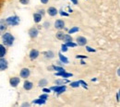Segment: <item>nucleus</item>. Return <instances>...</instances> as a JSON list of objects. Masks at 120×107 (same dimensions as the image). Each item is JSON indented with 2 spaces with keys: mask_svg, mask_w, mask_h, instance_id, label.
Here are the masks:
<instances>
[{
  "mask_svg": "<svg viewBox=\"0 0 120 107\" xmlns=\"http://www.w3.org/2000/svg\"><path fill=\"white\" fill-rule=\"evenodd\" d=\"M64 32L63 31H59L58 32H56V38L58 39V40H61L62 41V38H63V36H64Z\"/></svg>",
  "mask_w": 120,
  "mask_h": 107,
  "instance_id": "25",
  "label": "nucleus"
},
{
  "mask_svg": "<svg viewBox=\"0 0 120 107\" xmlns=\"http://www.w3.org/2000/svg\"><path fill=\"white\" fill-rule=\"evenodd\" d=\"M79 85H81L84 89H88V84L85 82V81H83V80H79Z\"/></svg>",
  "mask_w": 120,
  "mask_h": 107,
  "instance_id": "28",
  "label": "nucleus"
},
{
  "mask_svg": "<svg viewBox=\"0 0 120 107\" xmlns=\"http://www.w3.org/2000/svg\"><path fill=\"white\" fill-rule=\"evenodd\" d=\"M39 98H40V99H42V100H45V101H46V100L48 99V94H47V93H45V94H41Z\"/></svg>",
  "mask_w": 120,
  "mask_h": 107,
  "instance_id": "30",
  "label": "nucleus"
},
{
  "mask_svg": "<svg viewBox=\"0 0 120 107\" xmlns=\"http://www.w3.org/2000/svg\"><path fill=\"white\" fill-rule=\"evenodd\" d=\"M70 1H71L74 5H77V4H78V0H70Z\"/></svg>",
  "mask_w": 120,
  "mask_h": 107,
  "instance_id": "41",
  "label": "nucleus"
},
{
  "mask_svg": "<svg viewBox=\"0 0 120 107\" xmlns=\"http://www.w3.org/2000/svg\"><path fill=\"white\" fill-rule=\"evenodd\" d=\"M56 76L62 77L64 78H68V77H70L73 76V74L72 73H67L66 71H61V72H56Z\"/></svg>",
  "mask_w": 120,
  "mask_h": 107,
  "instance_id": "14",
  "label": "nucleus"
},
{
  "mask_svg": "<svg viewBox=\"0 0 120 107\" xmlns=\"http://www.w3.org/2000/svg\"><path fill=\"white\" fill-rule=\"evenodd\" d=\"M51 91H54L55 92H56L57 94H61L64 92L67 91V86L66 85H56V86H53L50 88Z\"/></svg>",
  "mask_w": 120,
  "mask_h": 107,
  "instance_id": "3",
  "label": "nucleus"
},
{
  "mask_svg": "<svg viewBox=\"0 0 120 107\" xmlns=\"http://www.w3.org/2000/svg\"><path fill=\"white\" fill-rule=\"evenodd\" d=\"M43 55H44V56H45L46 59H53L55 57V53L53 51H51V50L45 51V52L43 53Z\"/></svg>",
  "mask_w": 120,
  "mask_h": 107,
  "instance_id": "12",
  "label": "nucleus"
},
{
  "mask_svg": "<svg viewBox=\"0 0 120 107\" xmlns=\"http://www.w3.org/2000/svg\"><path fill=\"white\" fill-rule=\"evenodd\" d=\"M23 88L26 91H30L33 88V83L31 81H29V80H25L23 83Z\"/></svg>",
  "mask_w": 120,
  "mask_h": 107,
  "instance_id": "15",
  "label": "nucleus"
},
{
  "mask_svg": "<svg viewBox=\"0 0 120 107\" xmlns=\"http://www.w3.org/2000/svg\"><path fill=\"white\" fill-rule=\"evenodd\" d=\"M68 47L66 45V44H63L61 45V51H62V52H64V53H65V52H67V51H68Z\"/></svg>",
  "mask_w": 120,
  "mask_h": 107,
  "instance_id": "29",
  "label": "nucleus"
},
{
  "mask_svg": "<svg viewBox=\"0 0 120 107\" xmlns=\"http://www.w3.org/2000/svg\"><path fill=\"white\" fill-rule=\"evenodd\" d=\"M55 28L57 29V30H59V31L65 29V22H64V20H62V19L56 20V22H55Z\"/></svg>",
  "mask_w": 120,
  "mask_h": 107,
  "instance_id": "5",
  "label": "nucleus"
},
{
  "mask_svg": "<svg viewBox=\"0 0 120 107\" xmlns=\"http://www.w3.org/2000/svg\"><path fill=\"white\" fill-rule=\"evenodd\" d=\"M38 33H39V31L35 27L30 28V30H29V35H30V38H36L38 36Z\"/></svg>",
  "mask_w": 120,
  "mask_h": 107,
  "instance_id": "10",
  "label": "nucleus"
},
{
  "mask_svg": "<svg viewBox=\"0 0 120 107\" xmlns=\"http://www.w3.org/2000/svg\"><path fill=\"white\" fill-rule=\"evenodd\" d=\"M116 101L119 103V101H120V93H119V92H116Z\"/></svg>",
  "mask_w": 120,
  "mask_h": 107,
  "instance_id": "38",
  "label": "nucleus"
},
{
  "mask_svg": "<svg viewBox=\"0 0 120 107\" xmlns=\"http://www.w3.org/2000/svg\"><path fill=\"white\" fill-rule=\"evenodd\" d=\"M76 58H79V59H85V58H87V55H76Z\"/></svg>",
  "mask_w": 120,
  "mask_h": 107,
  "instance_id": "33",
  "label": "nucleus"
},
{
  "mask_svg": "<svg viewBox=\"0 0 120 107\" xmlns=\"http://www.w3.org/2000/svg\"><path fill=\"white\" fill-rule=\"evenodd\" d=\"M20 21V18L18 16H11L6 18V22L8 26H17Z\"/></svg>",
  "mask_w": 120,
  "mask_h": 107,
  "instance_id": "2",
  "label": "nucleus"
},
{
  "mask_svg": "<svg viewBox=\"0 0 120 107\" xmlns=\"http://www.w3.org/2000/svg\"><path fill=\"white\" fill-rule=\"evenodd\" d=\"M38 85H39V87H45L46 85H47V80L45 79V78H42V79H40L39 80V83H38Z\"/></svg>",
  "mask_w": 120,
  "mask_h": 107,
  "instance_id": "23",
  "label": "nucleus"
},
{
  "mask_svg": "<svg viewBox=\"0 0 120 107\" xmlns=\"http://www.w3.org/2000/svg\"><path fill=\"white\" fill-rule=\"evenodd\" d=\"M68 12H69V13H72V12H73V10H72L70 7H68Z\"/></svg>",
  "mask_w": 120,
  "mask_h": 107,
  "instance_id": "42",
  "label": "nucleus"
},
{
  "mask_svg": "<svg viewBox=\"0 0 120 107\" xmlns=\"http://www.w3.org/2000/svg\"><path fill=\"white\" fill-rule=\"evenodd\" d=\"M48 1H49V0H41L42 4H44V5H46V4L48 3Z\"/></svg>",
  "mask_w": 120,
  "mask_h": 107,
  "instance_id": "40",
  "label": "nucleus"
},
{
  "mask_svg": "<svg viewBox=\"0 0 120 107\" xmlns=\"http://www.w3.org/2000/svg\"><path fill=\"white\" fill-rule=\"evenodd\" d=\"M79 31V27H72L71 29H69V30H68V34H72V33H76V32H78Z\"/></svg>",
  "mask_w": 120,
  "mask_h": 107,
  "instance_id": "24",
  "label": "nucleus"
},
{
  "mask_svg": "<svg viewBox=\"0 0 120 107\" xmlns=\"http://www.w3.org/2000/svg\"><path fill=\"white\" fill-rule=\"evenodd\" d=\"M70 86L72 88H79L80 85H79V81H73V82H70Z\"/></svg>",
  "mask_w": 120,
  "mask_h": 107,
  "instance_id": "26",
  "label": "nucleus"
},
{
  "mask_svg": "<svg viewBox=\"0 0 120 107\" xmlns=\"http://www.w3.org/2000/svg\"><path fill=\"white\" fill-rule=\"evenodd\" d=\"M8 29V24L6 22V19H0V31L4 33Z\"/></svg>",
  "mask_w": 120,
  "mask_h": 107,
  "instance_id": "13",
  "label": "nucleus"
},
{
  "mask_svg": "<svg viewBox=\"0 0 120 107\" xmlns=\"http://www.w3.org/2000/svg\"><path fill=\"white\" fill-rule=\"evenodd\" d=\"M43 92H45V93H50V92H51V90H50V89H47V88H45V87H44V89H43Z\"/></svg>",
  "mask_w": 120,
  "mask_h": 107,
  "instance_id": "35",
  "label": "nucleus"
},
{
  "mask_svg": "<svg viewBox=\"0 0 120 107\" xmlns=\"http://www.w3.org/2000/svg\"><path fill=\"white\" fill-rule=\"evenodd\" d=\"M19 82H20V78L18 77H11V78L9 79V83H10V85H11L13 88H16V87L19 84Z\"/></svg>",
  "mask_w": 120,
  "mask_h": 107,
  "instance_id": "7",
  "label": "nucleus"
},
{
  "mask_svg": "<svg viewBox=\"0 0 120 107\" xmlns=\"http://www.w3.org/2000/svg\"><path fill=\"white\" fill-rule=\"evenodd\" d=\"M68 82H69V80L68 78H64V77L55 80V84H56V85H65L66 83H68Z\"/></svg>",
  "mask_w": 120,
  "mask_h": 107,
  "instance_id": "16",
  "label": "nucleus"
},
{
  "mask_svg": "<svg viewBox=\"0 0 120 107\" xmlns=\"http://www.w3.org/2000/svg\"><path fill=\"white\" fill-rule=\"evenodd\" d=\"M0 35H2V32H1V31H0Z\"/></svg>",
  "mask_w": 120,
  "mask_h": 107,
  "instance_id": "45",
  "label": "nucleus"
},
{
  "mask_svg": "<svg viewBox=\"0 0 120 107\" xmlns=\"http://www.w3.org/2000/svg\"><path fill=\"white\" fill-rule=\"evenodd\" d=\"M7 54V48L4 44H0V57H4Z\"/></svg>",
  "mask_w": 120,
  "mask_h": 107,
  "instance_id": "19",
  "label": "nucleus"
},
{
  "mask_svg": "<svg viewBox=\"0 0 120 107\" xmlns=\"http://www.w3.org/2000/svg\"><path fill=\"white\" fill-rule=\"evenodd\" d=\"M59 13H60V15H61V16H64V17H68V14L67 12H65V11H62V10L60 11Z\"/></svg>",
  "mask_w": 120,
  "mask_h": 107,
  "instance_id": "36",
  "label": "nucleus"
},
{
  "mask_svg": "<svg viewBox=\"0 0 120 107\" xmlns=\"http://www.w3.org/2000/svg\"><path fill=\"white\" fill-rule=\"evenodd\" d=\"M38 13H39V14H41L42 16H44L45 12V10H44V9H39V10H38Z\"/></svg>",
  "mask_w": 120,
  "mask_h": 107,
  "instance_id": "37",
  "label": "nucleus"
},
{
  "mask_svg": "<svg viewBox=\"0 0 120 107\" xmlns=\"http://www.w3.org/2000/svg\"><path fill=\"white\" fill-rule=\"evenodd\" d=\"M42 18H43V16L41 15V14H39L38 12L33 14V20H34L35 23H39L42 20Z\"/></svg>",
  "mask_w": 120,
  "mask_h": 107,
  "instance_id": "18",
  "label": "nucleus"
},
{
  "mask_svg": "<svg viewBox=\"0 0 120 107\" xmlns=\"http://www.w3.org/2000/svg\"><path fill=\"white\" fill-rule=\"evenodd\" d=\"M119 74H120V71H119V68L117 69V76H119Z\"/></svg>",
  "mask_w": 120,
  "mask_h": 107,
  "instance_id": "44",
  "label": "nucleus"
},
{
  "mask_svg": "<svg viewBox=\"0 0 120 107\" xmlns=\"http://www.w3.org/2000/svg\"><path fill=\"white\" fill-rule=\"evenodd\" d=\"M20 77H22V78H27V77H29L30 75V71L29 68H22L21 70H20Z\"/></svg>",
  "mask_w": 120,
  "mask_h": 107,
  "instance_id": "9",
  "label": "nucleus"
},
{
  "mask_svg": "<svg viewBox=\"0 0 120 107\" xmlns=\"http://www.w3.org/2000/svg\"><path fill=\"white\" fill-rule=\"evenodd\" d=\"M86 50H87L88 52H90V53H94V52H95V49L91 48L90 46H86Z\"/></svg>",
  "mask_w": 120,
  "mask_h": 107,
  "instance_id": "31",
  "label": "nucleus"
},
{
  "mask_svg": "<svg viewBox=\"0 0 120 107\" xmlns=\"http://www.w3.org/2000/svg\"><path fill=\"white\" fill-rule=\"evenodd\" d=\"M62 41H63L64 43L72 42V41H73V39H72V37H71V34L65 33V34H64V36H63V38H62Z\"/></svg>",
  "mask_w": 120,
  "mask_h": 107,
  "instance_id": "17",
  "label": "nucleus"
},
{
  "mask_svg": "<svg viewBox=\"0 0 120 107\" xmlns=\"http://www.w3.org/2000/svg\"><path fill=\"white\" fill-rule=\"evenodd\" d=\"M14 41H15V37L10 32H5L2 34V42L5 46H8V47L12 46L14 44Z\"/></svg>",
  "mask_w": 120,
  "mask_h": 107,
  "instance_id": "1",
  "label": "nucleus"
},
{
  "mask_svg": "<svg viewBox=\"0 0 120 107\" xmlns=\"http://www.w3.org/2000/svg\"><path fill=\"white\" fill-rule=\"evenodd\" d=\"M45 103H46V101L45 100H42V99H35V100H33L32 101V103H34V104H39V105H42V104H45Z\"/></svg>",
  "mask_w": 120,
  "mask_h": 107,
  "instance_id": "21",
  "label": "nucleus"
},
{
  "mask_svg": "<svg viewBox=\"0 0 120 107\" xmlns=\"http://www.w3.org/2000/svg\"><path fill=\"white\" fill-rule=\"evenodd\" d=\"M8 66V61L3 58V57H0V71H3V70H6Z\"/></svg>",
  "mask_w": 120,
  "mask_h": 107,
  "instance_id": "8",
  "label": "nucleus"
},
{
  "mask_svg": "<svg viewBox=\"0 0 120 107\" xmlns=\"http://www.w3.org/2000/svg\"><path fill=\"white\" fill-rule=\"evenodd\" d=\"M80 63H81V65H85V62L83 61V60H81V62H80Z\"/></svg>",
  "mask_w": 120,
  "mask_h": 107,
  "instance_id": "43",
  "label": "nucleus"
},
{
  "mask_svg": "<svg viewBox=\"0 0 120 107\" xmlns=\"http://www.w3.org/2000/svg\"><path fill=\"white\" fill-rule=\"evenodd\" d=\"M58 56H59L60 61L62 62L63 64H68V59L65 55H63L61 53H58Z\"/></svg>",
  "mask_w": 120,
  "mask_h": 107,
  "instance_id": "20",
  "label": "nucleus"
},
{
  "mask_svg": "<svg viewBox=\"0 0 120 107\" xmlns=\"http://www.w3.org/2000/svg\"><path fill=\"white\" fill-rule=\"evenodd\" d=\"M52 68L53 70L56 71V72H61V71H66L61 66H52Z\"/></svg>",
  "mask_w": 120,
  "mask_h": 107,
  "instance_id": "22",
  "label": "nucleus"
},
{
  "mask_svg": "<svg viewBox=\"0 0 120 107\" xmlns=\"http://www.w3.org/2000/svg\"><path fill=\"white\" fill-rule=\"evenodd\" d=\"M21 106H22V107L30 106V103H22V104H21Z\"/></svg>",
  "mask_w": 120,
  "mask_h": 107,
  "instance_id": "39",
  "label": "nucleus"
},
{
  "mask_svg": "<svg viewBox=\"0 0 120 107\" xmlns=\"http://www.w3.org/2000/svg\"><path fill=\"white\" fill-rule=\"evenodd\" d=\"M76 41H77V44L79 46H84V45H86V44H87V39H86L85 37H83V36H79V37H77Z\"/></svg>",
  "mask_w": 120,
  "mask_h": 107,
  "instance_id": "6",
  "label": "nucleus"
},
{
  "mask_svg": "<svg viewBox=\"0 0 120 107\" xmlns=\"http://www.w3.org/2000/svg\"><path fill=\"white\" fill-rule=\"evenodd\" d=\"M44 27H45V29H48L49 27H50V22H48V21H45V23H44V25H43Z\"/></svg>",
  "mask_w": 120,
  "mask_h": 107,
  "instance_id": "34",
  "label": "nucleus"
},
{
  "mask_svg": "<svg viewBox=\"0 0 120 107\" xmlns=\"http://www.w3.org/2000/svg\"><path fill=\"white\" fill-rule=\"evenodd\" d=\"M39 55H40V53H39V51H38L37 49H32V50H30V54H29L30 59V60H35V59H37L38 56H39Z\"/></svg>",
  "mask_w": 120,
  "mask_h": 107,
  "instance_id": "4",
  "label": "nucleus"
},
{
  "mask_svg": "<svg viewBox=\"0 0 120 107\" xmlns=\"http://www.w3.org/2000/svg\"><path fill=\"white\" fill-rule=\"evenodd\" d=\"M19 3L22 5H28L30 3V0H19Z\"/></svg>",
  "mask_w": 120,
  "mask_h": 107,
  "instance_id": "32",
  "label": "nucleus"
},
{
  "mask_svg": "<svg viewBox=\"0 0 120 107\" xmlns=\"http://www.w3.org/2000/svg\"><path fill=\"white\" fill-rule=\"evenodd\" d=\"M64 44H66V45L68 47H76L77 46V44L74 43L73 41L72 42H68V43H64Z\"/></svg>",
  "mask_w": 120,
  "mask_h": 107,
  "instance_id": "27",
  "label": "nucleus"
},
{
  "mask_svg": "<svg viewBox=\"0 0 120 107\" xmlns=\"http://www.w3.org/2000/svg\"><path fill=\"white\" fill-rule=\"evenodd\" d=\"M47 13L49 14V16H51V17H55V16H56L58 14V10L56 7H50L47 9Z\"/></svg>",
  "mask_w": 120,
  "mask_h": 107,
  "instance_id": "11",
  "label": "nucleus"
}]
</instances>
